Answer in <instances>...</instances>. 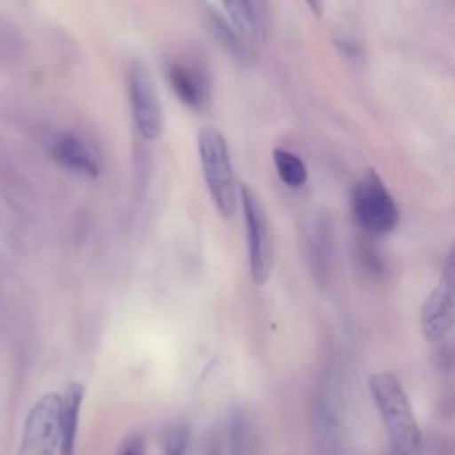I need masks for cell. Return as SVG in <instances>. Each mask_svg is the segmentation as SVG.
Segmentation results:
<instances>
[{
  "mask_svg": "<svg viewBox=\"0 0 455 455\" xmlns=\"http://www.w3.org/2000/svg\"><path fill=\"white\" fill-rule=\"evenodd\" d=\"M352 213L355 222L371 235H384L400 220L398 206L377 171L368 169L352 190Z\"/></svg>",
  "mask_w": 455,
  "mask_h": 455,
  "instance_id": "3",
  "label": "cell"
},
{
  "mask_svg": "<svg viewBox=\"0 0 455 455\" xmlns=\"http://www.w3.org/2000/svg\"><path fill=\"white\" fill-rule=\"evenodd\" d=\"M229 455H254L256 439L251 423L242 412H235L229 419Z\"/></svg>",
  "mask_w": 455,
  "mask_h": 455,
  "instance_id": "15",
  "label": "cell"
},
{
  "mask_svg": "<svg viewBox=\"0 0 455 455\" xmlns=\"http://www.w3.org/2000/svg\"><path fill=\"white\" fill-rule=\"evenodd\" d=\"M50 153L59 165L80 176L94 178L100 172L96 156L92 155L89 146L75 133H57L50 144Z\"/></svg>",
  "mask_w": 455,
  "mask_h": 455,
  "instance_id": "9",
  "label": "cell"
},
{
  "mask_svg": "<svg viewBox=\"0 0 455 455\" xmlns=\"http://www.w3.org/2000/svg\"><path fill=\"white\" fill-rule=\"evenodd\" d=\"M146 453V443L142 435H132L121 448L119 455H144Z\"/></svg>",
  "mask_w": 455,
  "mask_h": 455,
  "instance_id": "18",
  "label": "cell"
},
{
  "mask_svg": "<svg viewBox=\"0 0 455 455\" xmlns=\"http://www.w3.org/2000/svg\"><path fill=\"white\" fill-rule=\"evenodd\" d=\"M220 9L238 30V34L247 39H261L267 30L265 5L258 2H224Z\"/></svg>",
  "mask_w": 455,
  "mask_h": 455,
  "instance_id": "11",
  "label": "cell"
},
{
  "mask_svg": "<svg viewBox=\"0 0 455 455\" xmlns=\"http://www.w3.org/2000/svg\"><path fill=\"white\" fill-rule=\"evenodd\" d=\"M197 151L212 201L222 217H231L240 190H236L229 149L222 133L215 128H203L197 135Z\"/></svg>",
  "mask_w": 455,
  "mask_h": 455,
  "instance_id": "2",
  "label": "cell"
},
{
  "mask_svg": "<svg viewBox=\"0 0 455 455\" xmlns=\"http://www.w3.org/2000/svg\"><path fill=\"white\" fill-rule=\"evenodd\" d=\"M206 25L212 34L217 37L220 44H224L233 55L245 53V39L238 34V30L231 25L226 14H220L217 7L206 5Z\"/></svg>",
  "mask_w": 455,
  "mask_h": 455,
  "instance_id": "13",
  "label": "cell"
},
{
  "mask_svg": "<svg viewBox=\"0 0 455 455\" xmlns=\"http://www.w3.org/2000/svg\"><path fill=\"white\" fill-rule=\"evenodd\" d=\"M307 242H309V254H311V259H313V267L315 270L325 274V259H327V249H325V242L327 236H325V231L322 229H315V231H309L307 235Z\"/></svg>",
  "mask_w": 455,
  "mask_h": 455,
  "instance_id": "17",
  "label": "cell"
},
{
  "mask_svg": "<svg viewBox=\"0 0 455 455\" xmlns=\"http://www.w3.org/2000/svg\"><path fill=\"white\" fill-rule=\"evenodd\" d=\"M272 160H274V167L277 171L279 180L291 187V188H299L306 183L307 180V167L302 162V158L288 149L277 148L272 153Z\"/></svg>",
  "mask_w": 455,
  "mask_h": 455,
  "instance_id": "14",
  "label": "cell"
},
{
  "mask_svg": "<svg viewBox=\"0 0 455 455\" xmlns=\"http://www.w3.org/2000/svg\"><path fill=\"white\" fill-rule=\"evenodd\" d=\"M208 455H217V451H215V450H212Z\"/></svg>",
  "mask_w": 455,
  "mask_h": 455,
  "instance_id": "19",
  "label": "cell"
},
{
  "mask_svg": "<svg viewBox=\"0 0 455 455\" xmlns=\"http://www.w3.org/2000/svg\"><path fill=\"white\" fill-rule=\"evenodd\" d=\"M169 87L176 98L192 110H203L210 100L208 78L197 64L185 60H171L165 66Z\"/></svg>",
  "mask_w": 455,
  "mask_h": 455,
  "instance_id": "8",
  "label": "cell"
},
{
  "mask_svg": "<svg viewBox=\"0 0 455 455\" xmlns=\"http://www.w3.org/2000/svg\"><path fill=\"white\" fill-rule=\"evenodd\" d=\"M188 427L183 421L172 423L164 435L162 455H187L188 451Z\"/></svg>",
  "mask_w": 455,
  "mask_h": 455,
  "instance_id": "16",
  "label": "cell"
},
{
  "mask_svg": "<svg viewBox=\"0 0 455 455\" xmlns=\"http://www.w3.org/2000/svg\"><path fill=\"white\" fill-rule=\"evenodd\" d=\"M421 332L428 341L444 339L455 327V242L451 243L435 288L419 311Z\"/></svg>",
  "mask_w": 455,
  "mask_h": 455,
  "instance_id": "4",
  "label": "cell"
},
{
  "mask_svg": "<svg viewBox=\"0 0 455 455\" xmlns=\"http://www.w3.org/2000/svg\"><path fill=\"white\" fill-rule=\"evenodd\" d=\"M368 389L387 432L391 453L418 455L421 448V430L398 377L391 371L371 373Z\"/></svg>",
  "mask_w": 455,
  "mask_h": 455,
  "instance_id": "1",
  "label": "cell"
},
{
  "mask_svg": "<svg viewBox=\"0 0 455 455\" xmlns=\"http://www.w3.org/2000/svg\"><path fill=\"white\" fill-rule=\"evenodd\" d=\"M240 203L247 229L251 275L254 283L263 284L270 275L274 261V243L268 217L259 197L247 185L240 187Z\"/></svg>",
  "mask_w": 455,
  "mask_h": 455,
  "instance_id": "5",
  "label": "cell"
},
{
  "mask_svg": "<svg viewBox=\"0 0 455 455\" xmlns=\"http://www.w3.org/2000/svg\"><path fill=\"white\" fill-rule=\"evenodd\" d=\"M128 96L133 123L140 137L155 140L164 128V114L158 92L148 68L135 60L128 71Z\"/></svg>",
  "mask_w": 455,
  "mask_h": 455,
  "instance_id": "7",
  "label": "cell"
},
{
  "mask_svg": "<svg viewBox=\"0 0 455 455\" xmlns=\"http://www.w3.org/2000/svg\"><path fill=\"white\" fill-rule=\"evenodd\" d=\"M435 368L441 377L443 398L448 405L455 407V338L437 341Z\"/></svg>",
  "mask_w": 455,
  "mask_h": 455,
  "instance_id": "12",
  "label": "cell"
},
{
  "mask_svg": "<svg viewBox=\"0 0 455 455\" xmlns=\"http://www.w3.org/2000/svg\"><path fill=\"white\" fill-rule=\"evenodd\" d=\"M60 446V395L44 393L28 411L18 455H55Z\"/></svg>",
  "mask_w": 455,
  "mask_h": 455,
  "instance_id": "6",
  "label": "cell"
},
{
  "mask_svg": "<svg viewBox=\"0 0 455 455\" xmlns=\"http://www.w3.org/2000/svg\"><path fill=\"white\" fill-rule=\"evenodd\" d=\"M84 400V386L71 382L60 395V446L59 455H75L78 418Z\"/></svg>",
  "mask_w": 455,
  "mask_h": 455,
  "instance_id": "10",
  "label": "cell"
}]
</instances>
